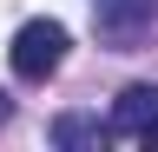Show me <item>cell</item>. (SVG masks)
I'll use <instances>...</instances> for the list:
<instances>
[{"label":"cell","instance_id":"277c9868","mask_svg":"<svg viewBox=\"0 0 158 152\" xmlns=\"http://www.w3.org/2000/svg\"><path fill=\"white\" fill-rule=\"evenodd\" d=\"M112 132L92 119V112H59L53 119V145H66V152H106Z\"/></svg>","mask_w":158,"mask_h":152},{"label":"cell","instance_id":"7a4b0ae2","mask_svg":"<svg viewBox=\"0 0 158 152\" xmlns=\"http://www.w3.org/2000/svg\"><path fill=\"white\" fill-rule=\"evenodd\" d=\"M92 27L112 53H132L158 27V0H92Z\"/></svg>","mask_w":158,"mask_h":152},{"label":"cell","instance_id":"8992f818","mask_svg":"<svg viewBox=\"0 0 158 152\" xmlns=\"http://www.w3.org/2000/svg\"><path fill=\"white\" fill-rule=\"evenodd\" d=\"M7 112H13V99H7V93H0V126H7Z\"/></svg>","mask_w":158,"mask_h":152},{"label":"cell","instance_id":"3957f363","mask_svg":"<svg viewBox=\"0 0 158 152\" xmlns=\"http://www.w3.org/2000/svg\"><path fill=\"white\" fill-rule=\"evenodd\" d=\"M145 126H158V86H152V80H138V86L118 93V106H112L106 132H112V139H138Z\"/></svg>","mask_w":158,"mask_h":152},{"label":"cell","instance_id":"6da1fadb","mask_svg":"<svg viewBox=\"0 0 158 152\" xmlns=\"http://www.w3.org/2000/svg\"><path fill=\"white\" fill-rule=\"evenodd\" d=\"M66 46H73V33L59 27V20H27L13 33V46H7V60H13V80H27V86H46L59 66H66Z\"/></svg>","mask_w":158,"mask_h":152},{"label":"cell","instance_id":"5b68a950","mask_svg":"<svg viewBox=\"0 0 158 152\" xmlns=\"http://www.w3.org/2000/svg\"><path fill=\"white\" fill-rule=\"evenodd\" d=\"M138 145H158V126H145V132H138Z\"/></svg>","mask_w":158,"mask_h":152}]
</instances>
